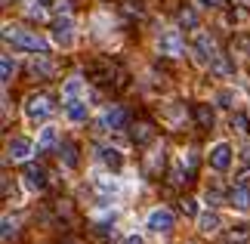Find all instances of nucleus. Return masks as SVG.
Returning <instances> with one entry per match:
<instances>
[{
  "instance_id": "1",
  "label": "nucleus",
  "mask_w": 250,
  "mask_h": 244,
  "mask_svg": "<svg viewBox=\"0 0 250 244\" xmlns=\"http://www.w3.org/2000/svg\"><path fill=\"white\" fill-rule=\"evenodd\" d=\"M3 37H6V41H13L16 46H22V50L37 53V56L46 53V41H43V37H37L34 31H28V28H9V25H6Z\"/></svg>"
},
{
  "instance_id": "2",
  "label": "nucleus",
  "mask_w": 250,
  "mask_h": 244,
  "mask_svg": "<svg viewBox=\"0 0 250 244\" xmlns=\"http://www.w3.org/2000/svg\"><path fill=\"white\" fill-rule=\"evenodd\" d=\"M25 114L31 121H46L53 114V102H50V96H43V93H34V96H28V102H25Z\"/></svg>"
},
{
  "instance_id": "3",
  "label": "nucleus",
  "mask_w": 250,
  "mask_h": 244,
  "mask_svg": "<svg viewBox=\"0 0 250 244\" xmlns=\"http://www.w3.org/2000/svg\"><path fill=\"white\" fill-rule=\"evenodd\" d=\"M229 164H232V149H229L226 142L213 145V149H210V167L223 173V170H229Z\"/></svg>"
},
{
  "instance_id": "4",
  "label": "nucleus",
  "mask_w": 250,
  "mask_h": 244,
  "mask_svg": "<svg viewBox=\"0 0 250 244\" xmlns=\"http://www.w3.org/2000/svg\"><path fill=\"white\" fill-rule=\"evenodd\" d=\"M158 50L164 53V56H179L182 50H186V44H182L179 31H167V34H161V41H158Z\"/></svg>"
},
{
  "instance_id": "5",
  "label": "nucleus",
  "mask_w": 250,
  "mask_h": 244,
  "mask_svg": "<svg viewBox=\"0 0 250 244\" xmlns=\"http://www.w3.org/2000/svg\"><path fill=\"white\" fill-rule=\"evenodd\" d=\"M148 229H151V232H170V229H173V213H170L167 207L155 210V213L148 217Z\"/></svg>"
},
{
  "instance_id": "6",
  "label": "nucleus",
  "mask_w": 250,
  "mask_h": 244,
  "mask_svg": "<svg viewBox=\"0 0 250 244\" xmlns=\"http://www.w3.org/2000/svg\"><path fill=\"white\" fill-rule=\"evenodd\" d=\"M229 204L238 210H247L250 207V189H247V182H238L232 192H229Z\"/></svg>"
},
{
  "instance_id": "7",
  "label": "nucleus",
  "mask_w": 250,
  "mask_h": 244,
  "mask_svg": "<svg viewBox=\"0 0 250 244\" xmlns=\"http://www.w3.org/2000/svg\"><path fill=\"white\" fill-rule=\"evenodd\" d=\"M6 152H9V158H13V161H25L28 155H31V142L22 139V136H16V139H9Z\"/></svg>"
},
{
  "instance_id": "8",
  "label": "nucleus",
  "mask_w": 250,
  "mask_h": 244,
  "mask_svg": "<svg viewBox=\"0 0 250 244\" xmlns=\"http://www.w3.org/2000/svg\"><path fill=\"white\" fill-rule=\"evenodd\" d=\"M124 124H127V111H124V109H108L102 114V127H105V130H121Z\"/></svg>"
},
{
  "instance_id": "9",
  "label": "nucleus",
  "mask_w": 250,
  "mask_h": 244,
  "mask_svg": "<svg viewBox=\"0 0 250 244\" xmlns=\"http://www.w3.org/2000/svg\"><path fill=\"white\" fill-rule=\"evenodd\" d=\"M191 114H195V124L204 127V130H210L213 127V109H210L207 102H198L195 109H191Z\"/></svg>"
},
{
  "instance_id": "10",
  "label": "nucleus",
  "mask_w": 250,
  "mask_h": 244,
  "mask_svg": "<svg viewBox=\"0 0 250 244\" xmlns=\"http://www.w3.org/2000/svg\"><path fill=\"white\" fill-rule=\"evenodd\" d=\"M25 179H28V185H34V189H43V185H46V170L41 167V164H28V167H25Z\"/></svg>"
},
{
  "instance_id": "11",
  "label": "nucleus",
  "mask_w": 250,
  "mask_h": 244,
  "mask_svg": "<svg viewBox=\"0 0 250 244\" xmlns=\"http://www.w3.org/2000/svg\"><path fill=\"white\" fill-rule=\"evenodd\" d=\"M151 139H155V127H151V124H146V121L133 124V142H136V145H146Z\"/></svg>"
},
{
  "instance_id": "12",
  "label": "nucleus",
  "mask_w": 250,
  "mask_h": 244,
  "mask_svg": "<svg viewBox=\"0 0 250 244\" xmlns=\"http://www.w3.org/2000/svg\"><path fill=\"white\" fill-rule=\"evenodd\" d=\"M81 93H83V81L81 77H68L62 87V96H65V102H71V99H81Z\"/></svg>"
},
{
  "instance_id": "13",
  "label": "nucleus",
  "mask_w": 250,
  "mask_h": 244,
  "mask_svg": "<svg viewBox=\"0 0 250 244\" xmlns=\"http://www.w3.org/2000/svg\"><path fill=\"white\" fill-rule=\"evenodd\" d=\"M53 37H56L59 44H68V41H71V19H68V16H65V19H56Z\"/></svg>"
},
{
  "instance_id": "14",
  "label": "nucleus",
  "mask_w": 250,
  "mask_h": 244,
  "mask_svg": "<svg viewBox=\"0 0 250 244\" xmlns=\"http://www.w3.org/2000/svg\"><path fill=\"white\" fill-rule=\"evenodd\" d=\"M201 232H207V235H213V232H219V226H223V220H219V213H201Z\"/></svg>"
},
{
  "instance_id": "15",
  "label": "nucleus",
  "mask_w": 250,
  "mask_h": 244,
  "mask_svg": "<svg viewBox=\"0 0 250 244\" xmlns=\"http://www.w3.org/2000/svg\"><path fill=\"white\" fill-rule=\"evenodd\" d=\"M65 111H68L71 121H86V102L83 99H71L65 102Z\"/></svg>"
},
{
  "instance_id": "16",
  "label": "nucleus",
  "mask_w": 250,
  "mask_h": 244,
  "mask_svg": "<svg viewBox=\"0 0 250 244\" xmlns=\"http://www.w3.org/2000/svg\"><path fill=\"white\" fill-rule=\"evenodd\" d=\"M59 158L68 164V167H78V149H74V142H62L59 145Z\"/></svg>"
},
{
  "instance_id": "17",
  "label": "nucleus",
  "mask_w": 250,
  "mask_h": 244,
  "mask_svg": "<svg viewBox=\"0 0 250 244\" xmlns=\"http://www.w3.org/2000/svg\"><path fill=\"white\" fill-rule=\"evenodd\" d=\"M28 68H31V74H34V77H50V74H53V62H50V59H43V56H41V59H34Z\"/></svg>"
},
{
  "instance_id": "18",
  "label": "nucleus",
  "mask_w": 250,
  "mask_h": 244,
  "mask_svg": "<svg viewBox=\"0 0 250 244\" xmlns=\"http://www.w3.org/2000/svg\"><path fill=\"white\" fill-rule=\"evenodd\" d=\"M176 19H179L182 28H198V13H195V9H188V6H182L179 13H176Z\"/></svg>"
},
{
  "instance_id": "19",
  "label": "nucleus",
  "mask_w": 250,
  "mask_h": 244,
  "mask_svg": "<svg viewBox=\"0 0 250 244\" xmlns=\"http://www.w3.org/2000/svg\"><path fill=\"white\" fill-rule=\"evenodd\" d=\"M53 145H56V130H53V127H43V130H41V139H37V149H41V152H50Z\"/></svg>"
},
{
  "instance_id": "20",
  "label": "nucleus",
  "mask_w": 250,
  "mask_h": 244,
  "mask_svg": "<svg viewBox=\"0 0 250 244\" xmlns=\"http://www.w3.org/2000/svg\"><path fill=\"white\" fill-rule=\"evenodd\" d=\"M99 158H102L105 164H108L111 170H121V155L114 152V149H102V152H99Z\"/></svg>"
},
{
  "instance_id": "21",
  "label": "nucleus",
  "mask_w": 250,
  "mask_h": 244,
  "mask_svg": "<svg viewBox=\"0 0 250 244\" xmlns=\"http://www.w3.org/2000/svg\"><path fill=\"white\" fill-rule=\"evenodd\" d=\"M232 127H235L238 133H250V118H247L244 111H235L232 114Z\"/></svg>"
},
{
  "instance_id": "22",
  "label": "nucleus",
  "mask_w": 250,
  "mask_h": 244,
  "mask_svg": "<svg viewBox=\"0 0 250 244\" xmlns=\"http://www.w3.org/2000/svg\"><path fill=\"white\" fill-rule=\"evenodd\" d=\"M0 71H3V84H9L13 81V71H16V62L9 59V56H3V59H0Z\"/></svg>"
},
{
  "instance_id": "23",
  "label": "nucleus",
  "mask_w": 250,
  "mask_h": 244,
  "mask_svg": "<svg viewBox=\"0 0 250 244\" xmlns=\"http://www.w3.org/2000/svg\"><path fill=\"white\" fill-rule=\"evenodd\" d=\"M229 241H232V244H244V241H250V229H247V226H238L232 235H229Z\"/></svg>"
},
{
  "instance_id": "24",
  "label": "nucleus",
  "mask_w": 250,
  "mask_h": 244,
  "mask_svg": "<svg viewBox=\"0 0 250 244\" xmlns=\"http://www.w3.org/2000/svg\"><path fill=\"white\" fill-rule=\"evenodd\" d=\"M216 99H219V105H223V109H232V102H235V96H232V90H223V93H219V96H216Z\"/></svg>"
},
{
  "instance_id": "25",
  "label": "nucleus",
  "mask_w": 250,
  "mask_h": 244,
  "mask_svg": "<svg viewBox=\"0 0 250 244\" xmlns=\"http://www.w3.org/2000/svg\"><path fill=\"white\" fill-rule=\"evenodd\" d=\"M182 213H186V217H195V201H191V198L182 201Z\"/></svg>"
},
{
  "instance_id": "26",
  "label": "nucleus",
  "mask_w": 250,
  "mask_h": 244,
  "mask_svg": "<svg viewBox=\"0 0 250 244\" xmlns=\"http://www.w3.org/2000/svg\"><path fill=\"white\" fill-rule=\"evenodd\" d=\"M9 232H16V226H13L9 217H3V241H9Z\"/></svg>"
},
{
  "instance_id": "27",
  "label": "nucleus",
  "mask_w": 250,
  "mask_h": 244,
  "mask_svg": "<svg viewBox=\"0 0 250 244\" xmlns=\"http://www.w3.org/2000/svg\"><path fill=\"white\" fill-rule=\"evenodd\" d=\"M28 16H31V19H43L46 9H43V6H31V9H28Z\"/></svg>"
},
{
  "instance_id": "28",
  "label": "nucleus",
  "mask_w": 250,
  "mask_h": 244,
  "mask_svg": "<svg viewBox=\"0 0 250 244\" xmlns=\"http://www.w3.org/2000/svg\"><path fill=\"white\" fill-rule=\"evenodd\" d=\"M201 3H204V6H210V9H216V6H223L226 0H201Z\"/></svg>"
},
{
  "instance_id": "29",
  "label": "nucleus",
  "mask_w": 250,
  "mask_h": 244,
  "mask_svg": "<svg viewBox=\"0 0 250 244\" xmlns=\"http://www.w3.org/2000/svg\"><path fill=\"white\" fill-rule=\"evenodd\" d=\"M124 244H142V238H139V235H130L127 241H124Z\"/></svg>"
},
{
  "instance_id": "30",
  "label": "nucleus",
  "mask_w": 250,
  "mask_h": 244,
  "mask_svg": "<svg viewBox=\"0 0 250 244\" xmlns=\"http://www.w3.org/2000/svg\"><path fill=\"white\" fill-rule=\"evenodd\" d=\"M244 164L250 167V145H244Z\"/></svg>"
}]
</instances>
